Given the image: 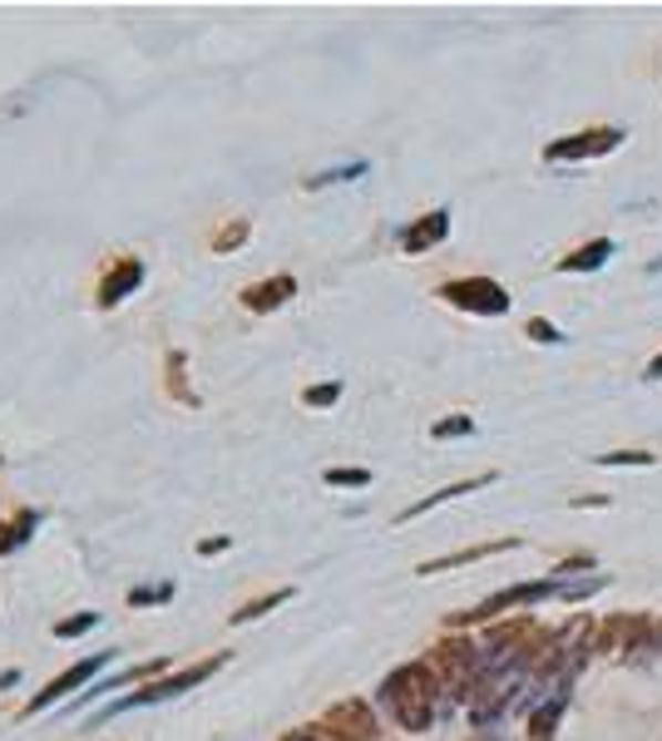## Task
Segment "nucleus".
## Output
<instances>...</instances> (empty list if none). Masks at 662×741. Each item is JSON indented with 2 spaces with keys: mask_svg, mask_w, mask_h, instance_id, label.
Here are the masks:
<instances>
[{
  "mask_svg": "<svg viewBox=\"0 0 662 741\" xmlns=\"http://www.w3.org/2000/svg\"><path fill=\"white\" fill-rule=\"evenodd\" d=\"M223 549H228V539H203L198 554H223Z\"/></svg>",
  "mask_w": 662,
  "mask_h": 741,
  "instance_id": "15",
  "label": "nucleus"
},
{
  "mask_svg": "<svg viewBox=\"0 0 662 741\" xmlns=\"http://www.w3.org/2000/svg\"><path fill=\"white\" fill-rule=\"evenodd\" d=\"M361 174H366V164H351V168H331V174H317V178H312V188H317V184H346V178H361Z\"/></svg>",
  "mask_w": 662,
  "mask_h": 741,
  "instance_id": "11",
  "label": "nucleus"
},
{
  "mask_svg": "<svg viewBox=\"0 0 662 741\" xmlns=\"http://www.w3.org/2000/svg\"><path fill=\"white\" fill-rule=\"evenodd\" d=\"M445 296L461 306H475V312H505L509 306L495 282H455V288H445Z\"/></svg>",
  "mask_w": 662,
  "mask_h": 741,
  "instance_id": "3",
  "label": "nucleus"
},
{
  "mask_svg": "<svg viewBox=\"0 0 662 741\" xmlns=\"http://www.w3.org/2000/svg\"><path fill=\"white\" fill-rule=\"evenodd\" d=\"M435 436H469V420H441V426H435Z\"/></svg>",
  "mask_w": 662,
  "mask_h": 741,
  "instance_id": "14",
  "label": "nucleus"
},
{
  "mask_svg": "<svg viewBox=\"0 0 662 741\" xmlns=\"http://www.w3.org/2000/svg\"><path fill=\"white\" fill-rule=\"evenodd\" d=\"M242 238H248V222H232V228L228 232H223V238L218 242H213V248H218V252H228V248H238V242Z\"/></svg>",
  "mask_w": 662,
  "mask_h": 741,
  "instance_id": "13",
  "label": "nucleus"
},
{
  "mask_svg": "<svg viewBox=\"0 0 662 741\" xmlns=\"http://www.w3.org/2000/svg\"><path fill=\"white\" fill-rule=\"evenodd\" d=\"M213 667H223V658H213V662H198V667H188V672H178V677H168V682H148L144 692H134V697H124V702H114L104 717H114V712H130V707H148V702H164V697H178L184 687H198L203 677L213 672Z\"/></svg>",
  "mask_w": 662,
  "mask_h": 741,
  "instance_id": "1",
  "label": "nucleus"
},
{
  "mask_svg": "<svg viewBox=\"0 0 662 741\" xmlns=\"http://www.w3.org/2000/svg\"><path fill=\"white\" fill-rule=\"evenodd\" d=\"M110 658H114V653H94V658L74 662V667H70V672H65V677H55V682H50V687H45V692H40V697H35V702H30V712H45V707H50V702H60V697H65V692H74V687H84V682H90V677H94V672H100V667H110Z\"/></svg>",
  "mask_w": 662,
  "mask_h": 741,
  "instance_id": "2",
  "label": "nucleus"
},
{
  "mask_svg": "<svg viewBox=\"0 0 662 741\" xmlns=\"http://www.w3.org/2000/svg\"><path fill=\"white\" fill-rule=\"evenodd\" d=\"M337 396H341L337 380H331V386H312V390H307V406H331Z\"/></svg>",
  "mask_w": 662,
  "mask_h": 741,
  "instance_id": "12",
  "label": "nucleus"
},
{
  "mask_svg": "<svg viewBox=\"0 0 662 741\" xmlns=\"http://www.w3.org/2000/svg\"><path fill=\"white\" fill-rule=\"evenodd\" d=\"M174 598V584H158V588H134L130 593V603L134 608H148V603H168Z\"/></svg>",
  "mask_w": 662,
  "mask_h": 741,
  "instance_id": "9",
  "label": "nucleus"
},
{
  "mask_svg": "<svg viewBox=\"0 0 662 741\" xmlns=\"http://www.w3.org/2000/svg\"><path fill=\"white\" fill-rule=\"evenodd\" d=\"M287 598H292V593H287V588L267 593V598H258V603H248V608H242V613H232V623H248V618H262V613H267V608H277V603H287Z\"/></svg>",
  "mask_w": 662,
  "mask_h": 741,
  "instance_id": "7",
  "label": "nucleus"
},
{
  "mask_svg": "<svg viewBox=\"0 0 662 741\" xmlns=\"http://www.w3.org/2000/svg\"><path fill=\"white\" fill-rule=\"evenodd\" d=\"M653 376H662V362H653Z\"/></svg>",
  "mask_w": 662,
  "mask_h": 741,
  "instance_id": "16",
  "label": "nucleus"
},
{
  "mask_svg": "<svg viewBox=\"0 0 662 741\" xmlns=\"http://www.w3.org/2000/svg\"><path fill=\"white\" fill-rule=\"evenodd\" d=\"M327 484H346V490H361V484H371L366 470H327Z\"/></svg>",
  "mask_w": 662,
  "mask_h": 741,
  "instance_id": "10",
  "label": "nucleus"
},
{
  "mask_svg": "<svg viewBox=\"0 0 662 741\" xmlns=\"http://www.w3.org/2000/svg\"><path fill=\"white\" fill-rule=\"evenodd\" d=\"M445 228H451V213H431V218L421 222V228L405 232V248H411V252L431 248V242H441V238H445Z\"/></svg>",
  "mask_w": 662,
  "mask_h": 741,
  "instance_id": "6",
  "label": "nucleus"
},
{
  "mask_svg": "<svg viewBox=\"0 0 662 741\" xmlns=\"http://www.w3.org/2000/svg\"><path fill=\"white\" fill-rule=\"evenodd\" d=\"M94 623H100V613H74V618L55 623V638H80V633H90Z\"/></svg>",
  "mask_w": 662,
  "mask_h": 741,
  "instance_id": "8",
  "label": "nucleus"
},
{
  "mask_svg": "<svg viewBox=\"0 0 662 741\" xmlns=\"http://www.w3.org/2000/svg\"><path fill=\"white\" fill-rule=\"evenodd\" d=\"M138 282H144V262L138 258H124L120 268L110 272V278L100 282V306H114V302H124V296H130Z\"/></svg>",
  "mask_w": 662,
  "mask_h": 741,
  "instance_id": "4",
  "label": "nucleus"
},
{
  "mask_svg": "<svg viewBox=\"0 0 662 741\" xmlns=\"http://www.w3.org/2000/svg\"><path fill=\"white\" fill-rule=\"evenodd\" d=\"M292 292H297L292 278H272V282H262V288H248V292H242V302H248L252 312H272V306H282Z\"/></svg>",
  "mask_w": 662,
  "mask_h": 741,
  "instance_id": "5",
  "label": "nucleus"
}]
</instances>
